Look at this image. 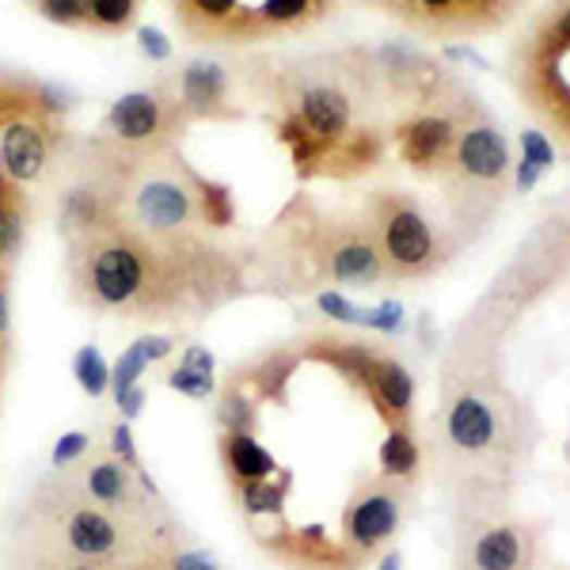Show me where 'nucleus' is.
Listing matches in <instances>:
<instances>
[{"instance_id": "nucleus-41", "label": "nucleus", "mask_w": 570, "mask_h": 570, "mask_svg": "<svg viewBox=\"0 0 570 570\" xmlns=\"http://www.w3.org/2000/svg\"><path fill=\"white\" fill-rule=\"evenodd\" d=\"M4 361H8V346L4 338H0V381H4Z\"/></svg>"}, {"instance_id": "nucleus-8", "label": "nucleus", "mask_w": 570, "mask_h": 570, "mask_svg": "<svg viewBox=\"0 0 570 570\" xmlns=\"http://www.w3.org/2000/svg\"><path fill=\"white\" fill-rule=\"evenodd\" d=\"M323 267L335 282L343 285H373L384 274V259L369 236L338 233L323 248Z\"/></svg>"}, {"instance_id": "nucleus-14", "label": "nucleus", "mask_w": 570, "mask_h": 570, "mask_svg": "<svg viewBox=\"0 0 570 570\" xmlns=\"http://www.w3.org/2000/svg\"><path fill=\"white\" fill-rule=\"evenodd\" d=\"M221 460H225L228 475L236 483H259V480H271L278 472V460L263 449L251 434H225L221 437Z\"/></svg>"}, {"instance_id": "nucleus-40", "label": "nucleus", "mask_w": 570, "mask_h": 570, "mask_svg": "<svg viewBox=\"0 0 570 570\" xmlns=\"http://www.w3.org/2000/svg\"><path fill=\"white\" fill-rule=\"evenodd\" d=\"M381 570H399V556H384Z\"/></svg>"}, {"instance_id": "nucleus-22", "label": "nucleus", "mask_w": 570, "mask_h": 570, "mask_svg": "<svg viewBox=\"0 0 570 570\" xmlns=\"http://www.w3.org/2000/svg\"><path fill=\"white\" fill-rule=\"evenodd\" d=\"M73 373H76V384H80L91 399H99L107 388H111V369H107L103 354H99L96 346H80V350H76Z\"/></svg>"}, {"instance_id": "nucleus-11", "label": "nucleus", "mask_w": 570, "mask_h": 570, "mask_svg": "<svg viewBox=\"0 0 570 570\" xmlns=\"http://www.w3.org/2000/svg\"><path fill=\"white\" fill-rule=\"evenodd\" d=\"M399 525V498L392 491H369L365 498L350 506V518H346V533L358 548H376L384 544Z\"/></svg>"}, {"instance_id": "nucleus-17", "label": "nucleus", "mask_w": 570, "mask_h": 570, "mask_svg": "<svg viewBox=\"0 0 570 570\" xmlns=\"http://www.w3.org/2000/svg\"><path fill=\"white\" fill-rule=\"evenodd\" d=\"M521 559H525V544H521L518 529L510 525H498L491 533H483L472 552L475 570H518Z\"/></svg>"}, {"instance_id": "nucleus-3", "label": "nucleus", "mask_w": 570, "mask_h": 570, "mask_svg": "<svg viewBox=\"0 0 570 570\" xmlns=\"http://www.w3.org/2000/svg\"><path fill=\"white\" fill-rule=\"evenodd\" d=\"M65 145V126L53 114L38 119H15L0 129V172L27 190L30 183L46 179L53 168V157Z\"/></svg>"}, {"instance_id": "nucleus-1", "label": "nucleus", "mask_w": 570, "mask_h": 570, "mask_svg": "<svg viewBox=\"0 0 570 570\" xmlns=\"http://www.w3.org/2000/svg\"><path fill=\"white\" fill-rule=\"evenodd\" d=\"M69 282L84 305L134 320H168L190 305H213L228 285V263L198 236H145L129 225H107L69 240Z\"/></svg>"}, {"instance_id": "nucleus-32", "label": "nucleus", "mask_w": 570, "mask_h": 570, "mask_svg": "<svg viewBox=\"0 0 570 570\" xmlns=\"http://www.w3.org/2000/svg\"><path fill=\"white\" fill-rule=\"evenodd\" d=\"M111 453H114V460H122V464H126V468H137L134 434H129L126 422H119V426L111 430Z\"/></svg>"}, {"instance_id": "nucleus-6", "label": "nucleus", "mask_w": 570, "mask_h": 570, "mask_svg": "<svg viewBox=\"0 0 570 570\" xmlns=\"http://www.w3.org/2000/svg\"><path fill=\"white\" fill-rule=\"evenodd\" d=\"M61 536H65V548L80 563H119L122 552H126V533H122L119 518L103 510V506H76L61 518Z\"/></svg>"}, {"instance_id": "nucleus-20", "label": "nucleus", "mask_w": 570, "mask_h": 570, "mask_svg": "<svg viewBox=\"0 0 570 570\" xmlns=\"http://www.w3.org/2000/svg\"><path fill=\"white\" fill-rule=\"evenodd\" d=\"M141 0H88V27L99 35H122L134 27Z\"/></svg>"}, {"instance_id": "nucleus-18", "label": "nucleus", "mask_w": 570, "mask_h": 570, "mask_svg": "<svg viewBox=\"0 0 570 570\" xmlns=\"http://www.w3.org/2000/svg\"><path fill=\"white\" fill-rule=\"evenodd\" d=\"M168 354H172V338H168V335H145V338H137V343L119 358V365L111 369L114 396H122L126 388H134L137 376L145 373V365H149V361L168 358Z\"/></svg>"}, {"instance_id": "nucleus-34", "label": "nucleus", "mask_w": 570, "mask_h": 570, "mask_svg": "<svg viewBox=\"0 0 570 570\" xmlns=\"http://www.w3.org/2000/svg\"><path fill=\"white\" fill-rule=\"evenodd\" d=\"M172 570H218V563L202 552H179V556H172Z\"/></svg>"}, {"instance_id": "nucleus-42", "label": "nucleus", "mask_w": 570, "mask_h": 570, "mask_svg": "<svg viewBox=\"0 0 570 570\" xmlns=\"http://www.w3.org/2000/svg\"><path fill=\"white\" fill-rule=\"evenodd\" d=\"M475 8H483V4H498V0H472Z\"/></svg>"}, {"instance_id": "nucleus-13", "label": "nucleus", "mask_w": 570, "mask_h": 570, "mask_svg": "<svg viewBox=\"0 0 570 570\" xmlns=\"http://www.w3.org/2000/svg\"><path fill=\"white\" fill-rule=\"evenodd\" d=\"M30 225V198L23 187H15L4 172H0V278H8L12 263L20 259L23 244H27Z\"/></svg>"}, {"instance_id": "nucleus-5", "label": "nucleus", "mask_w": 570, "mask_h": 570, "mask_svg": "<svg viewBox=\"0 0 570 570\" xmlns=\"http://www.w3.org/2000/svg\"><path fill=\"white\" fill-rule=\"evenodd\" d=\"M175 20L195 42H256L267 35L244 0H175Z\"/></svg>"}, {"instance_id": "nucleus-38", "label": "nucleus", "mask_w": 570, "mask_h": 570, "mask_svg": "<svg viewBox=\"0 0 570 570\" xmlns=\"http://www.w3.org/2000/svg\"><path fill=\"white\" fill-rule=\"evenodd\" d=\"M414 4H419L422 12H445V8H453L457 0H414Z\"/></svg>"}, {"instance_id": "nucleus-7", "label": "nucleus", "mask_w": 570, "mask_h": 570, "mask_svg": "<svg viewBox=\"0 0 570 570\" xmlns=\"http://www.w3.org/2000/svg\"><path fill=\"white\" fill-rule=\"evenodd\" d=\"M179 111L187 122L195 119H228V73L213 58H195L172 80Z\"/></svg>"}, {"instance_id": "nucleus-37", "label": "nucleus", "mask_w": 570, "mask_h": 570, "mask_svg": "<svg viewBox=\"0 0 570 570\" xmlns=\"http://www.w3.org/2000/svg\"><path fill=\"white\" fill-rule=\"evenodd\" d=\"M536 179H541V172L533 164H525V160H518V190H533Z\"/></svg>"}, {"instance_id": "nucleus-24", "label": "nucleus", "mask_w": 570, "mask_h": 570, "mask_svg": "<svg viewBox=\"0 0 570 570\" xmlns=\"http://www.w3.org/2000/svg\"><path fill=\"white\" fill-rule=\"evenodd\" d=\"M27 8L58 27H88V0H27Z\"/></svg>"}, {"instance_id": "nucleus-36", "label": "nucleus", "mask_w": 570, "mask_h": 570, "mask_svg": "<svg viewBox=\"0 0 570 570\" xmlns=\"http://www.w3.org/2000/svg\"><path fill=\"white\" fill-rule=\"evenodd\" d=\"M12 327V305H8V278H0V338H8Z\"/></svg>"}, {"instance_id": "nucleus-31", "label": "nucleus", "mask_w": 570, "mask_h": 570, "mask_svg": "<svg viewBox=\"0 0 570 570\" xmlns=\"http://www.w3.org/2000/svg\"><path fill=\"white\" fill-rule=\"evenodd\" d=\"M137 38H141V53H145V58H149V61H157V65H160V61L172 58V42H168L164 30H157V27H141V30H137Z\"/></svg>"}, {"instance_id": "nucleus-35", "label": "nucleus", "mask_w": 570, "mask_h": 570, "mask_svg": "<svg viewBox=\"0 0 570 570\" xmlns=\"http://www.w3.org/2000/svg\"><path fill=\"white\" fill-rule=\"evenodd\" d=\"M183 365L202 369V373H213V354L202 350V346H187V350H183Z\"/></svg>"}, {"instance_id": "nucleus-4", "label": "nucleus", "mask_w": 570, "mask_h": 570, "mask_svg": "<svg viewBox=\"0 0 570 570\" xmlns=\"http://www.w3.org/2000/svg\"><path fill=\"white\" fill-rule=\"evenodd\" d=\"M376 248L381 259L399 274H419L434 263V228L430 221L404 198H381L376 202Z\"/></svg>"}, {"instance_id": "nucleus-33", "label": "nucleus", "mask_w": 570, "mask_h": 570, "mask_svg": "<svg viewBox=\"0 0 570 570\" xmlns=\"http://www.w3.org/2000/svg\"><path fill=\"white\" fill-rule=\"evenodd\" d=\"M119 399V411H122V419H137V414H141V407H145V388L141 384H134V388H126L122 392V396H114Z\"/></svg>"}, {"instance_id": "nucleus-19", "label": "nucleus", "mask_w": 570, "mask_h": 570, "mask_svg": "<svg viewBox=\"0 0 570 570\" xmlns=\"http://www.w3.org/2000/svg\"><path fill=\"white\" fill-rule=\"evenodd\" d=\"M369 388H373V396L396 414H404L407 407H411V399H414V384H411V376H407V369L399 365V361H376L373 384H369Z\"/></svg>"}, {"instance_id": "nucleus-21", "label": "nucleus", "mask_w": 570, "mask_h": 570, "mask_svg": "<svg viewBox=\"0 0 570 570\" xmlns=\"http://www.w3.org/2000/svg\"><path fill=\"white\" fill-rule=\"evenodd\" d=\"M315 8H320V0H263V4L256 8V15L267 30H282V27H297V23L312 20Z\"/></svg>"}, {"instance_id": "nucleus-10", "label": "nucleus", "mask_w": 570, "mask_h": 570, "mask_svg": "<svg viewBox=\"0 0 570 570\" xmlns=\"http://www.w3.org/2000/svg\"><path fill=\"white\" fill-rule=\"evenodd\" d=\"M457 145V126L442 114H419L399 129V157L411 168H434Z\"/></svg>"}, {"instance_id": "nucleus-29", "label": "nucleus", "mask_w": 570, "mask_h": 570, "mask_svg": "<svg viewBox=\"0 0 570 570\" xmlns=\"http://www.w3.org/2000/svg\"><path fill=\"white\" fill-rule=\"evenodd\" d=\"M315 305H320L323 315H331V320H343V323H358V312H361L358 305H350V300H346L343 293H335V289L320 293V297H315Z\"/></svg>"}, {"instance_id": "nucleus-16", "label": "nucleus", "mask_w": 570, "mask_h": 570, "mask_svg": "<svg viewBox=\"0 0 570 570\" xmlns=\"http://www.w3.org/2000/svg\"><path fill=\"white\" fill-rule=\"evenodd\" d=\"M449 437L460 449H487L495 437V411L480 396H464L449 407Z\"/></svg>"}, {"instance_id": "nucleus-15", "label": "nucleus", "mask_w": 570, "mask_h": 570, "mask_svg": "<svg viewBox=\"0 0 570 570\" xmlns=\"http://www.w3.org/2000/svg\"><path fill=\"white\" fill-rule=\"evenodd\" d=\"M84 495L103 510H122L134 506V483H129V468L122 460H91L84 468Z\"/></svg>"}, {"instance_id": "nucleus-26", "label": "nucleus", "mask_w": 570, "mask_h": 570, "mask_svg": "<svg viewBox=\"0 0 570 570\" xmlns=\"http://www.w3.org/2000/svg\"><path fill=\"white\" fill-rule=\"evenodd\" d=\"M168 388H175V392H183V396H190V399H206V396H213V373H202V369H190V365H175L172 373H168Z\"/></svg>"}, {"instance_id": "nucleus-30", "label": "nucleus", "mask_w": 570, "mask_h": 570, "mask_svg": "<svg viewBox=\"0 0 570 570\" xmlns=\"http://www.w3.org/2000/svg\"><path fill=\"white\" fill-rule=\"evenodd\" d=\"M84 453H88V434H80V430H73V434H65L58 445H53V468L73 464V460H80Z\"/></svg>"}, {"instance_id": "nucleus-25", "label": "nucleus", "mask_w": 570, "mask_h": 570, "mask_svg": "<svg viewBox=\"0 0 570 570\" xmlns=\"http://www.w3.org/2000/svg\"><path fill=\"white\" fill-rule=\"evenodd\" d=\"M218 419L221 426L228 430V434H251V422H256V407H251V399H244L240 392H225V399H221L218 407Z\"/></svg>"}, {"instance_id": "nucleus-28", "label": "nucleus", "mask_w": 570, "mask_h": 570, "mask_svg": "<svg viewBox=\"0 0 570 570\" xmlns=\"http://www.w3.org/2000/svg\"><path fill=\"white\" fill-rule=\"evenodd\" d=\"M358 323H365V327H373V331H384V335H396V331H404V308H399L396 300H384V305H376V308H361Z\"/></svg>"}, {"instance_id": "nucleus-27", "label": "nucleus", "mask_w": 570, "mask_h": 570, "mask_svg": "<svg viewBox=\"0 0 570 570\" xmlns=\"http://www.w3.org/2000/svg\"><path fill=\"white\" fill-rule=\"evenodd\" d=\"M521 160L533 164L536 172L544 175L552 164H556V149H552V141L541 134V129H525V134H521Z\"/></svg>"}, {"instance_id": "nucleus-39", "label": "nucleus", "mask_w": 570, "mask_h": 570, "mask_svg": "<svg viewBox=\"0 0 570 570\" xmlns=\"http://www.w3.org/2000/svg\"><path fill=\"white\" fill-rule=\"evenodd\" d=\"M58 570H99L96 563H80V559H73V563H61Z\"/></svg>"}, {"instance_id": "nucleus-23", "label": "nucleus", "mask_w": 570, "mask_h": 570, "mask_svg": "<svg viewBox=\"0 0 570 570\" xmlns=\"http://www.w3.org/2000/svg\"><path fill=\"white\" fill-rule=\"evenodd\" d=\"M381 464L388 475H411L414 472V464H419V449H414L407 430H392L388 442L381 445Z\"/></svg>"}, {"instance_id": "nucleus-12", "label": "nucleus", "mask_w": 570, "mask_h": 570, "mask_svg": "<svg viewBox=\"0 0 570 570\" xmlns=\"http://www.w3.org/2000/svg\"><path fill=\"white\" fill-rule=\"evenodd\" d=\"M38 114H61V103L46 84L30 80V76L8 73L0 69V129L15 119H38Z\"/></svg>"}, {"instance_id": "nucleus-9", "label": "nucleus", "mask_w": 570, "mask_h": 570, "mask_svg": "<svg viewBox=\"0 0 570 570\" xmlns=\"http://www.w3.org/2000/svg\"><path fill=\"white\" fill-rule=\"evenodd\" d=\"M457 168L480 183H498L510 172V145L495 126H468L457 141Z\"/></svg>"}, {"instance_id": "nucleus-2", "label": "nucleus", "mask_w": 570, "mask_h": 570, "mask_svg": "<svg viewBox=\"0 0 570 570\" xmlns=\"http://www.w3.org/2000/svg\"><path fill=\"white\" fill-rule=\"evenodd\" d=\"M179 126H187V119H183L172 84L137 88L129 96L114 99L111 111H107V137L134 152L172 149Z\"/></svg>"}]
</instances>
